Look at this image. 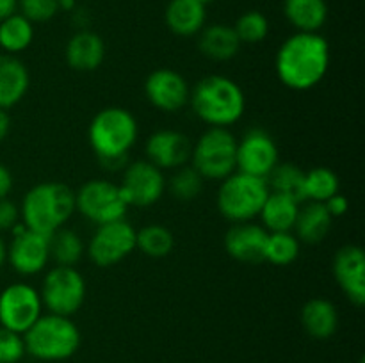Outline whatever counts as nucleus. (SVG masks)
<instances>
[{
  "label": "nucleus",
  "instance_id": "1",
  "mask_svg": "<svg viewBox=\"0 0 365 363\" xmlns=\"http://www.w3.org/2000/svg\"><path fill=\"white\" fill-rule=\"evenodd\" d=\"M274 68L282 84L294 91H309L323 82L330 68V46L317 32H296L277 52Z\"/></svg>",
  "mask_w": 365,
  "mask_h": 363
},
{
  "label": "nucleus",
  "instance_id": "2",
  "mask_svg": "<svg viewBox=\"0 0 365 363\" xmlns=\"http://www.w3.org/2000/svg\"><path fill=\"white\" fill-rule=\"evenodd\" d=\"M138 135V121L123 107H106L98 110L88 128L89 146L100 164L110 171L125 166Z\"/></svg>",
  "mask_w": 365,
  "mask_h": 363
},
{
  "label": "nucleus",
  "instance_id": "3",
  "mask_svg": "<svg viewBox=\"0 0 365 363\" xmlns=\"http://www.w3.org/2000/svg\"><path fill=\"white\" fill-rule=\"evenodd\" d=\"M189 103L203 123L220 128L237 123L246 109L241 85L225 75H209L196 82Z\"/></svg>",
  "mask_w": 365,
  "mask_h": 363
},
{
  "label": "nucleus",
  "instance_id": "4",
  "mask_svg": "<svg viewBox=\"0 0 365 363\" xmlns=\"http://www.w3.org/2000/svg\"><path fill=\"white\" fill-rule=\"evenodd\" d=\"M73 212L75 191L61 182H43L31 187L20 206L25 228L43 235L63 228Z\"/></svg>",
  "mask_w": 365,
  "mask_h": 363
},
{
  "label": "nucleus",
  "instance_id": "5",
  "mask_svg": "<svg viewBox=\"0 0 365 363\" xmlns=\"http://www.w3.org/2000/svg\"><path fill=\"white\" fill-rule=\"evenodd\" d=\"M25 352L41 362H63L81 347L77 324L64 315H41L24 333Z\"/></svg>",
  "mask_w": 365,
  "mask_h": 363
},
{
  "label": "nucleus",
  "instance_id": "6",
  "mask_svg": "<svg viewBox=\"0 0 365 363\" xmlns=\"http://www.w3.org/2000/svg\"><path fill=\"white\" fill-rule=\"evenodd\" d=\"M269 196L266 178L235 171L221 180L217 191V210L225 219L232 223H246L259 217L264 203Z\"/></svg>",
  "mask_w": 365,
  "mask_h": 363
},
{
  "label": "nucleus",
  "instance_id": "7",
  "mask_svg": "<svg viewBox=\"0 0 365 363\" xmlns=\"http://www.w3.org/2000/svg\"><path fill=\"white\" fill-rule=\"evenodd\" d=\"M191 162L203 180H225L237 171V139L228 128L209 127L192 144Z\"/></svg>",
  "mask_w": 365,
  "mask_h": 363
},
{
  "label": "nucleus",
  "instance_id": "8",
  "mask_svg": "<svg viewBox=\"0 0 365 363\" xmlns=\"http://www.w3.org/2000/svg\"><path fill=\"white\" fill-rule=\"evenodd\" d=\"M39 295L50 313L71 317L86 301V280L75 267L56 265L43 278Z\"/></svg>",
  "mask_w": 365,
  "mask_h": 363
},
{
  "label": "nucleus",
  "instance_id": "9",
  "mask_svg": "<svg viewBox=\"0 0 365 363\" xmlns=\"http://www.w3.org/2000/svg\"><path fill=\"white\" fill-rule=\"evenodd\" d=\"M127 209L120 185L106 178L88 180L75 191V210L96 226L123 219Z\"/></svg>",
  "mask_w": 365,
  "mask_h": 363
},
{
  "label": "nucleus",
  "instance_id": "10",
  "mask_svg": "<svg viewBox=\"0 0 365 363\" xmlns=\"http://www.w3.org/2000/svg\"><path fill=\"white\" fill-rule=\"evenodd\" d=\"M135 231L125 217L98 224L86 248L89 260L102 269L120 263L135 249Z\"/></svg>",
  "mask_w": 365,
  "mask_h": 363
},
{
  "label": "nucleus",
  "instance_id": "11",
  "mask_svg": "<svg viewBox=\"0 0 365 363\" xmlns=\"http://www.w3.org/2000/svg\"><path fill=\"white\" fill-rule=\"evenodd\" d=\"M41 315V295L32 285L13 283L0 292V326L24 335Z\"/></svg>",
  "mask_w": 365,
  "mask_h": 363
},
{
  "label": "nucleus",
  "instance_id": "12",
  "mask_svg": "<svg viewBox=\"0 0 365 363\" xmlns=\"http://www.w3.org/2000/svg\"><path fill=\"white\" fill-rule=\"evenodd\" d=\"M13 241L7 246V262L21 276H34L41 273L50 262L48 235L38 233L24 223L13 228Z\"/></svg>",
  "mask_w": 365,
  "mask_h": 363
},
{
  "label": "nucleus",
  "instance_id": "13",
  "mask_svg": "<svg viewBox=\"0 0 365 363\" xmlns=\"http://www.w3.org/2000/svg\"><path fill=\"white\" fill-rule=\"evenodd\" d=\"M118 185L128 206H152L163 198L166 180L159 167L148 160H138L125 167Z\"/></svg>",
  "mask_w": 365,
  "mask_h": 363
},
{
  "label": "nucleus",
  "instance_id": "14",
  "mask_svg": "<svg viewBox=\"0 0 365 363\" xmlns=\"http://www.w3.org/2000/svg\"><path fill=\"white\" fill-rule=\"evenodd\" d=\"M278 164V146L264 128H250L237 141V171L266 178Z\"/></svg>",
  "mask_w": 365,
  "mask_h": 363
},
{
  "label": "nucleus",
  "instance_id": "15",
  "mask_svg": "<svg viewBox=\"0 0 365 363\" xmlns=\"http://www.w3.org/2000/svg\"><path fill=\"white\" fill-rule=\"evenodd\" d=\"M145 95L155 109L163 112H178L189 103L191 88L178 71L159 68L146 77Z\"/></svg>",
  "mask_w": 365,
  "mask_h": 363
},
{
  "label": "nucleus",
  "instance_id": "16",
  "mask_svg": "<svg viewBox=\"0 0 365 363\" xmlns=\"http://www.w3.org/2000/svg\"><path fill=\"white\" fill-rule=\"evenodd\" d=\"M334 278L355 306L365 302V255L360 246L348 244L337 251L331 263Z\"/></svg>",
  "mask_w": 365,
  "mask_h": 363
},
{
  "label": "nucleus",
  "instance_id": "17",
  "mask_svg": "<svg viewBox=\"0 0 365 363\" xmlns=\"http://www.w3.org/2000/svg\"><path fill=\"white\" fill-rule=\"evenodd\" d=\"M192 142L178 130H157L146 139V160L164 169H178L191 159Z\"/></svg>",
  "mask_w": 365,
  "mask_h": 363
},
{
  "label": "nucleus",
  "instance_id": "18",
  "mask_svg": "<svg viewBox=\"0 0 365 363\" xmlns=\"http://www.w3.org/2000/svg\"><path fill=\"white\" fill-rule=\"evenodd\" d=\"M269 231L252 221L234 223L225 235V249L234 260L242 263L264 262V251Z\"/></svg>",
  "mask_w": 365,
  "mask_h": 363
},
{
  "label": "nucleus",
  "instance_id": "19",
  "mask_svg": "<svg viewBox=\"0 0 365 363\" xmlns=\"http://www.w3.org/2000/svg\"><path fill=\"white\" fill-rule=\"evenodd\" d=\"M64 57L71 70L88 73L102 66L106 59V45L96 32L81 31L70 38L64 50Z\"/></svg>",
  "mask_w": 365,
  "mask_h": 363
},
{
  "label": "nucleus",
  "instance_id": "20",
  "mask_svg": "<svg viewBox=\"0 0 365 363\" xmlns=\"http://www.w3.org/2000/svg\"><path fill=\"white\" fill-rule=\"evenodd\" d=\"M31 85L27 66L11 53L0 56V109L7 110L25 98Z\"/></svg>",
  "mask_w": 365,
  "mask_h": 363
},
{
  "label": "nucleus",
  "instance_id": "21",
  "mask_svg": "<svg viewBox=\"0 0 365 363\" xmlns=\"http://www.w3.org/2000/svg\"><path fill=\"white\" fill-rule=\"evenodd\" d=\"M198 34V48L207 59L223 63V60L234 59L241 50V41L230 25L212 23L209 27H203Z\"/></svg>",
  "mask_w": 365,
  "mask_h": 363
},
{
  "label": "nucleus",
  "instance_id": "22",
  "mask_svg": "<svg viewBox=\"0 0 365 363\" xmlns=\"http://www.w3.org/2000/svg\"><path fill=\"white\" fill-rule=\"evenodd\" d=\"M302 326L309 337L327 340L334 337L339 327V313L334 302L328 299H310L302 308Z\"/></svg>",
  "mask_w": 365,
  "mask_h": 363
},
{
  "label": "nucleus",
  "instance_id": "23",
  "mask_svg": "<svg viewBox=\"0 0 365 363\" xmlns=\"http://www.w3.org/2000/svg\"><path fill=\"white\" fill-rule=\"evenodd\" d=\"M166 25L173 34L189 38L205 27V4L198 0H171L166 7Z\"/></svg>",
  "mask_w": 365,
  "mask_h": 363
},
{
  "label": "nucleus",
  "instance_id": "24",
  "mask_svg": "<svg viewBox=\"0 0 365 363\" xmlns=\"http://www.w3.org/2000/svg\"><path fill=\"white\" fill-rule=\"evenodd\" d=\"M334 217L327 210L324 203L309 201L299 206L298 217L294 223V235L299 242L305 244H319L330 233Z\"/></svg>",
  "mask_w": 365,
  "mask_h": 363
},
{
  "label": "nucleus",
  "instance_id": "25",
  "mask_svg": "<svg viewBox=\"0 0 365 363\" xmlns=\"http://www.w3.org/2000/svg\"><path fill=\"white\" fill-rule=\"evenodd\" d=\"M299 206H302V203H298L296 199L269 191V196H267L266 203L259 214V217L262 219V226L269 233H273V231H292Z\"/></svg>",
  "mask_w": 365,
  "mask_h": 363
},
{
  "label": "nucleus",
  "instance_id": "26",
  "mask_svg": "<svg viewBox=\"0 0 365 363\" xmlns=\"http://www.w3.org/2000/svg\"><path fill=\"white\" fill-rule=\"evenodd\" d=\"M285 18L298 32H317L328 18L327 0H285Z\"/></svg>",
  "mask_w": 365,
  "mask_h": 363
},
{
  "label": "nucleus",
  "instance_id": "27",
  "mask_svg": "<svg viewBox=\"0 0 365 363\" xmlns=\"http://www.w3.org/2000/svg\"><path fill=\"white\" fill-rule=\"evenodd\" d=\"M266 184L271 192L285 194L298 203L307 201L305 196V171L291 162H278L266 177Z\"/></svg>",
  "mask_w": 365,
  "mask_h": 363
},
{
  "label": "nucleus",
  "instance_id": "28",
  "mask_svg": "<svg viewBox=\"0 0 365 363\" xmlns=\"http://www.w3.org/2000/svg\"><path fill=\"white\" fill-rule=\"evenodd\" d=\"M34 39V25L21 14H11L0 21V48L6 53L24 52Z\"/></svg>",
  "mask_w": 365,
  "mask_h": 363
},
{
  "label": "nucleus",
  "instance_id": "29",
  "mask_svg": "<svg viewBox=\"0 0 365 363\" xmlns=\"http://www.w3.org/2000/svg\"><path fill=\"white\" fill-rule=\"evenodd\" d=\"M48 249L56 265L75 267L84 256V242L73 230L64 226L48 235Z\"/></svg>",
  "mask_w": 365,
  "mask_h": 363
},
{
  "label": "nucleus",
  "instance_id": "30",
  "mask_svg": "<svg viewBox=\"0 0 365 363\" xmlns=\"http://www.w3.org/2000/svg\"><path fill=\"white\" fill-rule=\"evenodd\" d=\"M175 248V237L163 224H146L135 231V249L150 258H164Z\"/></svg>",
  "mask_w": 365,
  "mask_h": 363
},
{
  "label": "nucleus",
  "instance_id": "31",
  "mask_svg": "<svg viewBox=\"0 0 365 363\" xmlns=\"http://www.w3.org/2000/svg\"><path fill=\"white\" fill-rule=\"evenodd\" d=\"M299 248H302V242L292 231H273L267 235L264 262L278 267L289 265L299 256Z\"/></svg>",
  "mask_w": 365,
  "mask_h": 363
},
{
  "label": "nucleus",
  "instance_id": "32",
  "mask_svg": "<svg viewBox=\"0 0 365 363\" xmlns=\"http://www.w3.org/2000/svg\"><path fill=\"white\" fill-rule=\"evenodd\" d=\"M339 189H341V180L330 167L317 166L305 171V196L310 201H328L331 196L337 194Z\"/></svg>",
  "mask_w": 365,
  "mask_h": 363
},
{
  "label": "nucleus",
  "instance_id": "33",
  "mask_svg": "<svg viewBox=\"0 0 365 363\" xmlns=\"http://www.w3.org/2000/svg\"><path fill=\"white\" fill-rule=\"evenodd\" d=\"M203 191V177L192 166H182L170 180V192L180 201H192Z\"/></svg>",
  "mask_w": 365,
  "mask_h": 363
},
{
  "label": "nucleus",
  "instance_id": "34",
  "mask_svg": "<svg viewBox=\"0 0 365 363\" xmlns=\"http://www.w3.org/2000/svg\"><path fill=\"white\" fill-rule=\"evenodd\" d=\"M234 31L241 45L242 43L257 45V43L264 41L266 36L269 34V21H267V18L260 11H246L235 21Z\"/></svg>",
  "mask_w": 365,
  "mask_h": 363
},
{
  "label": "nucleus",
  "instance_id": "35",
  "mask_svg": "<svg viewBox=\"0 0 365 363\" xmlns=\"http://www.w3.org/2000/svg\"><path fill=\"white\" fill-rule=\"evenodd\" d=\"M20 14L27 18L31 23H43V21L52 20L57 14L59 0H18Z\"/></svg>",
  "mask_w": 365,
  "mask_h": 363
},
{
  "label": "nucleus",
  "instance_id": "36",
  "mask_svg": "<svg viewBox=\"0 0 365 363\" xmlns=\"http://www.w3.org/2000/svg\"><path fill=\"white\" fill-rule=\"evenodd\" d=\"M25 354L24 335L0 326V363H18Z\"/></svg>",
  "mask_w": 365,
  "mask_h": 363
},
{
  "label": "nucleus",
  "instance_id": "37",
  "mask_svg": "<svg viewBox=\"0 0 365 363\" xmlns=\"http://www.w3.org/2000/svg\"><path fill=\"white\" fill-rule=\"evenodd\" d=\"M20 219V209L7 198L0 199V233L11 231Z\"/></svg>",
  "mask_w": 365,
  "mask_h": 363
},
{
  "label": "nucleus",
  "instance_id": "38",
  "mask_svg": "<svg viewBox=\"0 0 365 363\" xmlns=\"http://www.w3.org/2000/svg\"><path fill=\"white\" fill-rule=\"evenodd\" d=\"M324 206H327V210L330 212V216L335 219V217H341L348 212L349 199L346 198V196H342L341 192H337V194L331 196L328 201H324Z\"/></svg>",
  "mask_w": 365,
  "mask_h": 363
},
{
  "label": "nucleus",
  "instance_id": "39",
  "mask_svg": "<svg viewBox=\"0 0 365 363\" xmlns=\"http://www.w3.org/2000/svg\"><path fill=\"white\" fill-rule=\"evenodd\" d=\"M13 174H11V171L7 169L4 164H0V199L7 198L9 196V192L13 191Z\"/></svg>",
  "mask_w": 365,
  "mask_h": 363
},
{
  "label": "nucleus",
  "instance_id": "40",
  "mask_svg": "<svg viewBox=\"0 0 365 363\" xmlns=\"http://www.w3.org/2000/svg\"><path fill=\"white\" fill-rule=\"evenodd\" d=\"M11 132V117L7 110L0 109V142L6 141V137Z\"/></svg>",
  "mask_w": 365,
  "mask_h": 363
},
{
  "label": "nucleus",
  "instance_id": "41",
  "mask_svg": "<svg viewBox=\"0 0 365 363\" xmlns=\"http://www.w3.org/2000/svg\"><path fill=\"white\" fill-rule=\"evenodd\" d=\"M16 7H18V0H0V21H2L4 18L14 14Z\"/></svg>",
  "mask_w": 365,
  "mask_h": 363
},
{
  "label": "nucleus",
  "instance_id": "42",
  "mask_svg": "<svg viewBox=\"0 0 365 363\" xmlns=\"http://www.w3.org/2000/svg\"><path fill=\"white\" fill-rule=\"evenodd\" d=\"M6 262H7V244L4 242L2 235H0V269H2Z\"/></svg>",
  "mask_w": 365,
  "mask_h": 363
},
{
  "label": "nucleus",
  "instance_id": "43",
  "mask_svg": "<svg viewBox=\"0 0 365 363\" xmlns=\"http://www.w3.org/2000/svg\"><path fill=\"white\" fill-rule=\"evenodd\" d=\"M198 2H202V4H207V2H210V0H198Z\"/></svg>",
  "mask_w": 365,
  "mask_h": 363
}]
</instances>
